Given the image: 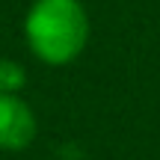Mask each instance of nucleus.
<instances>
[{"instance_id":"f257e3e1","label":"nucleus","mask_w":160,"mask_h":160,"mask_svg":"<svg viewBox=\"0 0 160 160\" xmlns=\"http://www.w3.org/2000/svg\"><path fill=\"white\" fill-rule=\"evenodd\" d=\"M89 12L83 0H33L24 15V42L27 51L42 65L74 62L89 45Z\"/></svg>"},{"instance_id":"f03ea898","label":"nucleus","mask_w":160,"mask_h":160,"mask_svg":"<svg viewBox=\"0 0 160 160\" xmlns=\"http://www.w3.org/2000/svg\"><path fill=\"white\" fill-rule=\"evenodd\" d=\"M39 133L36 113L21 95L0 92V151H24Z\"/></svg>"},{"instance_id":"7ed1b4c3","label":"nucleus","mask_w":160,"mask_h":160,"mask_svg":"<svg viewBox=\"0 0 160 160\" xmlns=\"http://www.w3.org/2000/svg\"><path fill=\"white\" fill-rule=\"evenodd\" d=\"M27 86V71L15 59H0V92L6 95H21V89Z\"/></svg>"}]
</instances>
